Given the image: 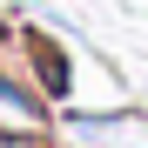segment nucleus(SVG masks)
<instances>
[{"instance_id":"f257e3e1","label":"nucleus","mask_w":148,"mask_h":148,"mask_svg":"<svg viewBox=\"0 0 148 148\" xmlns=\"http://www.w3.org/2000/svg\"><path fill=\"white\" fill-rule=\"evenodd\" d=\"M7 148H40V141H34V135H14V141H7Z\"/></svg>"}]
</instances>
